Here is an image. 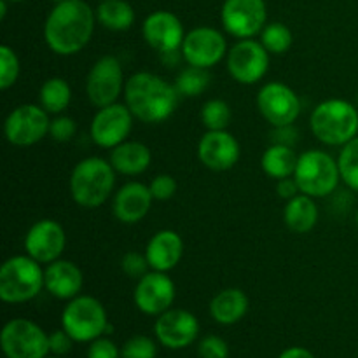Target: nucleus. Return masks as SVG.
I'll return each mask as SVG.
<instances>
[{
  "label": "nucleus",
  "instance_id": "obj_1",
  "mask_svg": "<svg viewBox=\"0 0 358 358\" xmlns=\"http://www.w3.org/2000/svg\"><path fill=\"white\" fill-rule=\"evenodd\" d=\"M96 13L84 0L55 3L44 24L48 48L59 56H70L87 45L94 31Z\"/></svg>",
  "mask_w": 358,
  "mask_h": 358
},
{
  "label": "nucleus",
  "instance_id": "obj_2",
  "mask_svg": "<svg viewBox=\"0 0 358 358\" xmlns=\"http://www.w3.org/2000/svg\"><path fill=\"white\" fill-rule=\"evenodd\" d=\"M126 105L136 119L147 124H159L177 110L178 94L175 84L150 72H136L126 80Z\"/></svg>",
  "mask_w": 358,
  "mask_h": 358
},
{
  "label": "nucleus",
  "instance_id": "obj_3",
  "mask_svg": "<svg viewBox=\"0 0 358 358\" xmlns=\"http://www.w3.org/2000/svg\"><path fill=\"white\" fill-rule=\"evenodd\" d=\"M310 124L322 143L343 147L358 136V108L341 98L325 100L313 108Z\"/></svg>",
  "mask_w": 358,
  "mask_h": 358
},
{
  "label": "nucleus",
  "instance_id": "obj_4",
  "mask_svg": "<svg viewBox=\"0 0 358 358\" xmlns=\"http://www.w3.org/2000/svg\"><path fill=\"white\" fill-rule=\"evenodd\" d=\"M115 185V170L110 161L86 157L70 175V194L83 208H98L110 198Z\"/></svg>",
  "mask_w": 358,
  "mask_h": 358
},
{
  "label": "nucleus",
  "instance_id": "obj_5",
  "mask_svg": "<svg viewBox=\"0 0 358 358\" xmlns=\"http://www.w3.org/2000/svg\"><path fill=\"white\" fill-rule=\"evenodd\" d=\"M44 287L42 264L30 255H14L0 268V299L7 304L28 303Z\"/></svg>",
  "mask_w": 358,
  "mask_h": 358
},
{
  "label": "nucleus",
  "instance_id": "obj_6",
  "mask_svg": "<svg viewBox=\"0 0 358 358\" xmlns=\"http://www.w3.org/2000/svg\"><path fill=\"white\" fill-rule=\"evenodd\" d=\"M299 191L311 198H325L338 189L341 182L339 164L325 150L311 149L299 156L294 171Z\"/></svg>",
  "mask_w": 358,
  "mask_h": 358
},
{
  "label": "nucleus",
  "instance_id": "obj_7",
  "mask_svg": "<svg viewBox=\"0 0 358 358\" xmlns=\"http://www.w3.org/2000/svg\"><path fill=\"white\" fill-rule=\"evenodd\" d=\"M62 327L76 343H93L112 331L103 304L93 296H77L70 299L62 313Z\"/></svg>",
  "mask_w": 358,
  "mask_h": 358
},
{
  "label": "nucleus",
  "instance_id": "obj_8",
  "mask_svg": "<svg viewBox=\"0 0 358 358\" xmlns=\"http://www.w3.org/2000/svg\"><path fill=\"white\" fill-rule=\"evenodd\" d=\"M0 345L7 358H45L49 336L35 322L14 318L3 325Z\"/></svg>",
  "mask_w": 358,
  "mask_h": 358
},
{
  "label": "nucleus",
  "instance_id": "obj_9",
  "mask_svg": "<svg viewBox=\"0 0 358 358\" xmlns=\"http://www.w3.org/2000/svg\"><path fill=\"white\" fill-rule=\"evenodd\" d=\"M51 119L41 105L24 103L14 108L3 122L7 142L16 147H30L49 135Z\"/></svg>",
  "mask_w": 358,
  "mask_h": 358
},
{
  "label": "nucleus",
  "instance_id": "obj_10",
  "mask_svg": "<svg viewBox=\"0 0 358 358\" xmlns=\"http://www.w3.org/2000/svg\"><path fill=\"white\" fill-rule=\"evenodd\" d=\"M269 52L261 41L240 38L227 52V70L236 83L250 86L268 73Z\"/></svg>",
  "mask_w": 358,
  "mask_h": 358
},
{
  "label": "nucleus",
  "instance_id": "obj_11",
  "mask_svg": "<svg viewBox=\"0 0 358 358\" xmlns=\"http://www.w3.org/2000/svg\"><path fill=\"white\" fill-rule=\"evenodd\" d=\"M268 20L264 0H224L220 21L224 30L236 38H252L261 34Z\"/></svg>",
  "mask_w": 358,
  "mask_h": 358
},
{
  "label": "nucleus",
  "instance_id": "obj_12",
  "mask_svg": "<svg viewBox=\"0 0 358 358\" xmlns=\"http://www.w3.org/2000/svg\"><path fill=\"white\" fill-rule=\"evenodd\" d=\"M122 65L115 56H103L91 66L86 79V93L94 107L101 108L115 103L124 91Z\"/></svg>",
  "mask_w": 358,
  "mask_h": 358
},
{
  "label": "nucleus",
  "instance_id": "obj_13",
  "mask_svg": "<svg viewBox=\"0 0 358 358\" xmlns=\"http://www.w3.org/2000/svg\"><path fill=\"white\" fill-rule=\"evenodd\" d=\"M257 108L262 117L273 124L290 126L301 114V100L296 91L283 83H268L257 93Z\"/></svg>",
  "mask_w": 358,
  "mask_h": 358
},
{
  "label": "nucleus",
  "instance_id": "obj_14",
  "mask_svg": "<svg viewBox=\"0 0 358 358\" xmlns=\"http://www.w3.org/2000/svg\"><path fill=\"white\" fill-rule=\"evenodd\" d=\"M133 117L128 105L112 103L98 108L90 126L91 140L101 149H114L126 142L133 128Z\"/></svg>",
  "mask_w": 358,
  "mask_h": 358
},
{
  "label": "nucleus",
  "instance_id": "obj_15",
  "mask_svg": "<svg viewBox=\"0 0 358 358\" xmlns=\"http://www.w3.org/2000/svg\"><path fill=\"white\" fill-rule=\"evenodd\" d=\"M227 42L219 30L210 27H198L185 34L182 44V56L187 65L206 69L215 66L227 55Z\"/></svg>",
  "mask_w": 358,
  "mask_h": 358
},
{
  "label": "nucleus",
  "instance_id": "obj_16",
  "mask_svg": "<svg viewBox=\"0 0 358 358\" xmlns=\"http://www.w3.org/2000/svg\"><path fill=\"white\" fill-rule=\"evenodd\" d=\"M175 294L177 290H175L173 280L166 273L152 269L145 276L136 280L133 301L142 313L159 317L164 311L170 310L175 301Z\"/></svg>",
  "mask_w": 358,
  "mask_h": 358
},
{
  "label": "nucleus",
  "instance_id": "obj_17",
  "mask_svg": "<svg viewBox=\"0 0 358 358\" xmlns=\"http://www.w3.org/2000/svg\"><path fill=\"white\" fill-rule=\"evenodd\" d=\"M142 34L150 49L161 56L178 52L184 44V24L170 10H156L149 14L142 24Z\"/></svg>",
  "mask_w": 358,
  "mask_h": 358
},
{
  "label": "nucleus",
  "instance_id": "obj_18",
  "mask_svg": "<svg viewBox=\"0 0 358 358\" xmlns=\"http://www.w3.org/2000/svg\"><path fill=\"white\" fill-rule=\"evenodd\" d=\"M66 245V236L63 227L52 219L37 220L28 229L24 236V250L27 255L41 264H51L58 261Z\"/></svg>",
  "mask_w": 358,
  "mask_h": 358
},
{
  "label": "nucleus",
  "instance_id": "obj_19",
  "mask_svg": "<svg viewBox=\"0 0 358 358\" xmlns=\"http://www.w3.org/2000/svg\"><path fill=\"white\" fill-rule=\"evenodd\" d=\"M157 341L170 350L191 346L199 334V322L187 310H168L159 315L154 325Z\"/></svg>",
  "mask_w": 358,
  "mask_h": 358
},
{
  "label": "nucleus",
  "instance_id": "obj_20",
  "mask_svg": "<svg viewBox=\"0 0 358 358\" xmlns=\"http://www.w3.org/2000/svg\"><path fill=\"white\" fill-rule=\"evenodd\" d=\"M240 143L226 129L206 131L198 143V157L208 170L227 171L240 159Z\"/></svg>",
  "mask_w": 358,
  "mask_h": 358
},
{
  "label": "nucleus",
  "instance_id": "obj_21",
  "mask_svg": "<svg viewBox=\"0 0 358 358\" xmlns=\"http://www.w3.org/2000/svg\"><path fill=\"white\" fill-rule=\"evenodd\" d=\"M152 194L149 185L140 182H128L114 196L112 210L119 222L136 224L149 213L152 206Z\"/></svg>",
  "mask_w": 358,
  "mask_h": 358
},
{
  "label": "nucleus",
  "instance_id": "obj_22",
  "mask_svg": "<svg viewBox=\"0 0 358 358\" xmlns=\"http://www.w3.org/2000/svg\"><path fill=\"white\" fill-rule=\"evenodd\" d=\"M83 285L84 275L73 262L58 259L44 269V289L56 299H73L80 294Z\"/></svg>",
  "mask_w": 358,
  "mask_h": 358
},
{
  "label": "nucleus",
  "instance_id": "obj_23",
  "mask_svg": "<svg viewBox=\"0 0 358 358\" xmlns=\"http://www.w3.org/2000/svg\"><path fill=\"white\" fill-rule=\"evenodd\" d=\"M184 255V241L177 231H157L149 240L145 248V257L150 269L168 273L182 261Z\"/></svg>",
  "mask_w": 358,
  "mask_h": 358
},
{
  "label": "nucleus",
  "instance_id": "obj_24",
  "mask_svg": "<svg viewBox=\"0 0 358 358\" xmlns=\"http://www.w3.org/2000/svg\"><path fill=\"white\" fill-rule=\"evenodd\" d=\"M110 164L117 173L135 177L143 173L150 166L152 152L145 143L140 142H122L110 150Z\"/></svg>",
  "mask_w": 358,
  "mask_h": 358
},
{
  "label": "nucleus",
  "instance_id": "obj_25",
  "mask_svg": "<svg viewBox=\"0 0 358 358\" xmlns=\"http://www.w3.org/2000/svg\"><path fill=\"white\" fill-rule=\"evenodd\" d=\"M248 297L240 289H224L210 303V315L220 325H234L247 315Z\"/></svg>",
  "mask_w": 358,
  "mask_h": 358
},
{
  "label": "nucleus",
  "instance_id": "obj_26",
  "mask_svg": "<svg viewBox=\"0 0 358 358\" xmlns=\"http://www.w3.org/2000/svg\"><path fill=\"white\" fill-rule=\"evenodd\" d=\"M283 219L292 233H310L318 222V206L315 203V198L301 192L296 198L289 199L285 205V212H283Z\"/></svg>",
  "mask_w": 358,
  "mask_h": 358
},
{
  "label": "nucleus",
  "instance_id": "obj_27",
  "mask_svg": "<svg viewBox=\"0 0 358 358\" xmlns=\"http://www.w3.org/2000/svg\"><path fill=\"white\" fill-rule=\"evenodd\" d=\"M297 161H299V156L292 147L283 145V143H273L262 154L261 168L268 177L282 180V178L294 177Z\"/></svg>",
  "mask_w": 358,
  "mask_h": 358
},
{
  "label": "nucleus",
  "instance_id": "obj_28",
  "mask_svg": "<svg viewBox=\"0 0 358 358\" xmlns=\"http://www.w3.org/2000/svg\"><path fill=\"white\" fill-rule=\"evenodd\" d=\"M94 13L98 23L112 31L129 30L135 23V10L126 0H101Z\"/></svg>",
  "mask_w": 358,
  "mask_h": 358
},
{
  "label": "nucleus",
  "instance_id": "obj_29",
  "mask_svg": "<svg viewBox=\"0 0 358 358\" xmlns=\"http://www.w3.org/2000/svg\"><path fill=\"white\" fill-rule=\"evenodd\" d=\"M72 101L70 84L62 77H51L45 80L38 91V105L48 114H62Z\"/></svg>",
  "mask_w": 358,
  "mask_h": 358
},
{
  "label": "nucleus",
  "instance_id": "obj_30",
  "mask_svg": "<svg viewBox=\"0 0 358 358\" xmlns=\"http://www.w3.org/2000/svg\"><path fill=\"white\" fill-rule=\"evenodd\" d=\"M210 86V73L206 69H199V66H185L175 79V87H177L178 94L185 98L199 96L206 91Z\"/></svg>",
  "mask_w": 358,
  "mask_h": 358
},
{
  "label": "nucleus",
  "instance_id": "obj_31",
  "mask_svg": "<svg viewBox=\"0 0 358 358\" xmlns=\"http://www.w3.org/2000/svg\"><path fill=\"white\" fill-rule=\"evenodd\" d=\"M294 35L287 24L269 23L261 31V44L268 49L269 55H285L292 48Z\"/></svg>",
  "mask_w": 358,
  "mask_h": 358
},
{
  "label": "nucleus",
  "instance_id": "obj_32",
  "mask_svg": "<svg viewBox=\"0 0 358 358\" xmlns=\"http://www.w3.org/2000/svg\"><path fill=\"white\" fill-rule=\"evenodd\" d=\"M341 180L348 185L352 191L358 192V136L343 145V150L338 157Z\"/></svg>",
  "mask_w": 358,
  "mask_h": 358
},
{
  "label": "nucleus",
  "instance_id": "obj_33",
  "mask_svg": "<svg viewBox=\"0 0 358 358\" xmlns=\"http://www.w3.org/2000/svg\"><path fill=\"white\" fill-rule=\"evenodd\" d=\"M231 107L224 100H208L201 108V122L206 131H220L229 126Z\"/></svg>",
  "mask_w": 358,
  "mask_h": 358
},
{
  "label": "nucleus",
  "instance_id": "obj_34",
  "mask_svg": "<svg viewBox=\"0 0 358 358\" xmlns=\"http://www.w3.org/2000/svg\"><path fill=\"white\" fill-rule=\"evenodd\" d=\"M20 77V59L9 45L0 48V87L3 91L14 86Z\"/></svg>",
  "mask_w": 358,
  "mask_h": 358
},
{
  "label": "nucleus",
  "instance_id": "obj_35",
  "mask_svg": "<svg viewBox=\"0 0 358 358\" xmlns=\"http://www.w3.org/2000/svg\"><path fill=\"white\" fill-rule=\"evenodd\" d=\"M156 343L147 336H133L121 348V358H156Z\"/></svg>",
  "mask_w": 358,
  "mask_h": 358
},
{
  "label": "nucleus",
  "instance_id": "obj_36",
  "mask_svg": "<svg viewBox=\"0 0 358 358\" xmlns=\"http://www.w3.org/2000/svg\"><path fill=\"white\" fill-rule=\"evenodd\" d=\"M77 133V124L72 117L69 115H56L55 119H51V124H49V136H51L55 142L65 143L76 136Z\"/></svg>",
  "mask_w": 358,
  "mask_h": 358
},
{
  "label": "nucleus",
  "instance_id": "obj_37",
  "mask_svg": "<svg viewBox=\"0 0 358 358\" xmlns=\"http://www.w3.org/2000/svg\"><path fill=\"white\" fill-rule=\"evenodd\" d=\"M121 269L126 276L133 280H140L149 273L150 266L147 261L145 254H138V252H128L121 261Z\"/></svg>",
  "mask_w": 358,
  "mask_h": 358
},
{
  "label": "nucleus",
  "instance_id": "obj_38",
  "mask_svg": "<svg viewBox=\"0 0 358 358\" xmlns=\"http://www.w3.org/2000/svg\"><path fill=\"white\" fill-rule=\"evenodd\" d=\"M177 180H175L171 175L166 173L157 175V177H154L152 182L149 184L150 194H152V198L157 199V201H168V199L173 198L175 192H177Z\"/></svg>",
  "mask_w": 358,
  "mask_h": 358
},
{
  "label": "nucleus",
  "instance_id": "obj_39",
  "mask_svg": "<svg viewBox=\"0 0 358 358\" xmlns=\"http://www.w3.org/2000/svg\"><path fill=\"white\" fill-rule=\"evenodd\" d=\"M201 358H229V346L219 336H206L198 346Z\"/></svg>",
  "mask_w": 358,
  "mask_h": 358
},
{
  "label": "nucleus",
  "instance_id": "obj_40",
  "mask_svg": "<svg viewBox=\"0 0 358 358\" xmlns=\"http://www.w3.org/2000/svg\"><path fill=\"white\" fill-rule=\"evenodd\" d=\"M87 358H121V350L107 338L94 339L87 350Z\"/></svg>",
  "mask_w": 358,
  "mask_h": 358
},
{
  "label": "nucleus",
  "instance_id": "obj_41",
  "mask_svg": "<svg viewBox=\"0 0 358 358\" xmlns=\"http://www.w3.org/2000/svg\"><path fill=\"white\" fill-rule=\"evenodd\" d=\"M73 343L76 341L70 338V334L65 329L55 331L52 334H49V353H52L56 357H65L66 353H70Z\"/></svg>",
  "mask_w": 358,
  "mask_h": 358
},
{
  "label": "nucleus",
  "instance_id": "obj_42",
  "mask_svg": "<svg viewBox=\"0 0 358 358\" xmlns=\"http://www.w3.org/2000/svg\"><path fill=\"white\" fill-rule=\"evenodd\" d=\"M276 192H278L280 198L283 199H292L296 198L297 194H301L299 191V185H297L296 178L289 177V178H282V180H278V184H276Z\"/></svg>",
  "mask_w": 358,
  "mask_h": 358
},
{
  "label": "nucleus",
  "instance_id": "obj_43",
  "mask_svg": "<svg viewBox=\"0 0 358 358\" xmlns=\"http://www.w3.org/2000/svg\"><path fill=\"white\" fill-rule=\"evenodd\" d=\"M278 358H315V355L310 350L301 348V346H292V348H287Z\"/></svg>",
  "mask_w": 358,
  "mask_h": 358
},
{
  "label": "nucleus",
  "instance_id": "obj_44",
  "mask_svg": "<svg viewBox=\"0 0 358 358\" xmlns=\"http://www.w3.org/2000/svg\"><path fill=\"white\" fill-rule=\"evenodd\" d=\"M7 2H24V0H7Z\"/></svg>",
  "mask_w": 358,
  "mask_h": 358
},
{
  "label": "nucleus",
  "instance_id": "obj_45",
  "mask_svg": "<svg viewBox=\"0 0 358 358\" xmlns=\"http://www.w3.org/2000/svg\"><path fill=\"white\" fill-rule=\"evenodd\" d=\"M355 224H357V227H358V210H357V215H355Z\"/></svg>",
  "mask_w": 358,
  "mask_h": 358
},
{
  "label": "nucleus",
  "instance_id": "obj_46",
  "mask_svg": "<svg viewBox=\"0 0 358 358\" xmlns=\"http://www.w3.org/2000/svg\"><path fill=\"white\" fill-rule=\"evenodd\" d=\"M51 2H55V3H58V2H62V0H51Z\"/></svg>",
  "mask_w": 358,
  "mask_h": 358
},
{
  "label": "nucleus",
  "instance_id": "obj_47",
  "mask_svg": "<svg viewBox=\"0 0 358 358\" xmlns=\"http://www.w3.org/2000/svg\"><path fill=\"white\" fill-rule=\"evenodd\" d=\"M45 358H48V357H45ZM51 358H62V357H56V355H55V357H51Z\"/></svg>",
  "mask_w": 358,
  "mask_h": 358
},
{
  "label": "nucleus",
  "instance_id": "obj_48",
  "mask_svg": "<svg viewBox=\"0 0 358 358\" xmlns=\"http://www.w3.org/2000/svg\"><path fill=\"white\" fill-rule=\"evenodd\" d=\"M357 108H358V94H357Z\"/></svg>",
  "mask_w": 358,
  "mask_h": 358
}]
</instances>
